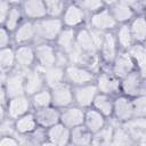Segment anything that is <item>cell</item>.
<instances>
[{
  "label": "cell",
  "mask_w": 146,
  "mask_h": 146,
  "mask_svg": "<svg viewBox=\"0 0 146 146\" xmlns=\"http://www.w3.org/2000/svg\"><path fill=\"white\" fill-rule=\"evenodd\" d=\"M35 32H36V41L51 42L54 43L57 35L64 27L60 17H51L46 16L39 21H34Z\"/></svg>",
  "instance_id": "obj_1"
},
{
  "label": "cell",
  "mask_w": 146,
  "mask_h": 146,
  "mask_svg": "<svg viewBox=\"0 0 146 146\" xmlns=\"http://www.w3.org/2000/svg\"><path fill=\"white\" fill-rule=\"evenodd\" d=\"M96 72L86 65L67 64L65 66V81L72 87L82 86L95 81Z\"/></svg>",
  "instance_id": "obj_2"
},
{
  "label": "cell",
  "mask_w": 146,
  "mask_h": 146,
  "mask_svg": "<svg viewBox=\"0 0 146 146\" xmlns=\"http://www.w3.org/2000/svg\"><path fill=\"white\" fill-rule=\"evenodd\" d=\"M75 46L92 62H100L98 57V49L92 39L90 29L87 25H82L75 30Z\"/></svg>",
  "instance_id": "obj_3"
},
{
  "label": "cell",
  "mask_w": 146,
  "mask_h": 146,
  "mask_svg": "<svg viewBox=\"0 0 146 146\" xmlns=\"http://www.w3.org/2000/svg\"><path fill=\"white\" fill-rule=\"evenodd\" d=\"M145 78L137 70L130 72L122 79H120V94L125 95L130 98L138 95H144L146 91L145 88Z\"/></svg>",
  "instance_id": "obj_4"
},
{
  "label": "cell",
  "mask_w": 146,
  "mask_h": 146,
  "mask_svg": "<svg viewBox=\"0 0 146 146\" xmlns=\"http://www.w3.org/2000/svg\"><path fill=\"white\" fill-rule=\"evenodd\" d=\"M87 26H89L90 29H94L96 31L99 32H112L116 29L117 23L115 22L114 17L112 16L110 9L107 7L90 14L89 17L87 18Z\"/></svg>",
  "instance_id": "obj_5"
},
{
  "label": "cell",
  "mask_w": 146,
  "mask_h": 146,
  "mask_svg": "<svg viewBox=\"0 0 146 146\" xmlns=\"http://www.w3.org/2000/svg\"><path fill=\"white\" fill-rule=\"evenodd\" d=\"M35 66L39 68H46L57 64L58 49L51 42H36L34 44Z\"/></svg>",
  "instance_id": "obj_6"
},
{
  "label": "cell",
  "mask_w": 146,
  "mask_h": 146,
  "mask_svg": "<svg viewBox=\"0 0 146 146\" xmlns=\"http://www.w3.org/2000/svg\"><path fill=\"white\" fill-rule=\"evenodd\" d=\"M87 17H88L87 13L80 7V5L75 1H71L66 3L63 14L60 16V19L64 26L78 29L82 25H86Z\"/></svg>",
  "instance_id": "obj_7"
},
{
  "label": "cell",
  "mask_w": 146,
  "mask_h": 146,
  "mask_svg": "<svg viewBox=\"0 0 146 146\" xmlns=\"http://www.w3.org/2000/svg\"><path fill=\"white\" fill-rule=\"evenodd\" d=\"M132 117L133 111L131 98L122 94L115 95L113 98V113L110 120L115 123H124Z\"/></svg>",
  "instance_id": "obj_8"
},
{
  "label": "cell",
  "mask_w": 146,
  "mask_h": 146,
  "mask_svg": "<svg viewBox=\"0 0 146 146\" xmlns=\"http://www.w3.org/2000/svg\"><path fill=\"white\" fill-rule=\"evenodd\" d=\"M94 82L98 89V92H103L111 96L120 94V80L115 78L106 67H104L103 70L99 68V71L96 72Z\"/></svg>",
  "instance_id": "obj_9"
},
{
  "label": "cell",
  "mask_w": 146,
  "mask_h": 146,
  "mask_svg": "<svg viewBox=\"0 0 146 146\" xmlns=\"http://www.w3.org/2000/svg\"><path fill=\"white\" fill-rule=\"evenodd\" d=\"M51 92V104L52 106L62 110L64 107H67L72 104H74L73 98V87L64 81L58 83L57 86L49 88Z\"/></svg>",
  "instance_id": "obj_10"
},
{
  "label": "cell",
  "mask_w": 146,
  "mask_h": 146,
  "mask_svg": "<svg viewBox=\"0 0 146 146\" xmlns=\"http://www.w3.org/2000/svg\"><path fill=\"white\" fill-rule=\"evenodd\" d=\"M42 145L65 146L70 144V128L58 122L44 130V139Z\"/></svg>",
  "instance_id": "obj_11"
},
{
  "label": "cell",
  "mask_w": 146,
  "mask_h": 146,
  "mask_svg": "<svg viewBox=\"0 0 146 146\" xmlns=\"http://www.w3.org/2000/svg\"><path fill=\"white\" fill-rule=\"evenodd\" d=\"M111 73L119 80L136 70V65L127 50H119L115 58L108 66Z\"/></svg>",
  "instance_id": "obj_12"
},
{
  "label": "cell",
  "mask_w": 146,
  "mask_h": 146,
  "mask_svg": "<svg viewBox=\"0 0 146 146\" xmlns=\"http://www.w3.org/2000/svg\"><path fill=\"white\" fill-rule=\"evenodd\" d=\"M119 50L120 49L117 47L114 32L113 31L112 32H105L104 36H103V41H102L100 47L98 49V57H99V60H102L105 64L106 68H108V66L111 65V63L115 58Z\"/></svg>",
  "instance_id": "obj_13"
},
{
  "label": "cell",
  "mask_w": 146,
  "mask_h": 146,
  "mask_svg": "<svg viewBox=\"0 0 146 146\" xmlns=\"http://www.w3.org/2000/svg\"><path fill=\"white\" fill-rule=\"evenodd\" d=\"M5 107H6L7 117H9L11 120H15L18 116L33 111L30 97L26 95H19V96L8 98Z\"/></svg>",
  "instance_id": "obj_14"
},
{
  "label": "cell",
  "mask_w": 146,
  "mask_h": 146,
  "mask_svg": "<svg viewBox=\"0 0 146 146\" xmlns=\"http://www.w3.org/2000/svg\"><path fill=\"white\" fill-rule=\"evenodd\" d=\"M13 42L17 44H32V42L36 41V32L34 21L24 19L18 27L11 33Z\"/></svg>",
  "instance_id": "obj_15"
},
{
  "label": "cell",
  "mask_w": 146,
  "mask_h": 146,
  "mask_svg": "<svg viewBox=\"0 0 146 146\" xmlns=\"http://www.w3.org/2000/svg\"><path fill=\"white\" fill-rule=\"evenodd\" d=\"M15 49L16 68L21 71H29L35 66L34 46L32 44H17Z\"/></svg>",
  "instance_id": "obj_16"
},
{
  "label": "cell",
  "mask_w": 146,
  "mask_h": 146,
  "mask_svg": "<svg viewBox=\"0 0 146 146\" xmlns=\"http://www.w3.org/2000/svg\"><path fill=\"white\" fill-rule=\"evenodd\" d=\"M97 94H98V89H97L95 82H90V83H86V84H82V86L73 87L74 104L84 108V110L88 108V107H91L94 98Z\"/></svg>",
  "instance_id": "obj_17"
},
{
  "label": "cell",
  "mask_w": 146,
  "mask_h": 146,
  "mask_svg": "<svg viewBox=\"0 0 146 146\" xmlns=\"http://www.w3.org/2000/svg\"><path fill=\"white\" fill-rule=\"evenodd\" d=\"M121 124L130 135L133 145H146V117H132Z\"/></svg>",
  "instance_id": "obj_18"
},
{
  "label": "cell",
  "mask_w": 146,
  "mask_h": 146,
  "mask_svg": "<svg viewBox=\"0 0 146 146\" xmlns=\"http://www.w3.org/2000/svg\"><path fill=\"white\" fill-rule=\"evenodd\" d=\"M24 76H25V71H21L17 68H15L14 71L7 74V78L3 82V87L8 98L19 95H25Z\"/></svg>",
  "instance_id": "obj_19"
},
{
  "label": "cell",
  "mask_w": 146,
  "mask_h": 146,
  "mask_svg": "<svg viewBox=\"0 0 146 146\" xmlns=\"http://www.w3.org/2000/svg\"><path fill=\"white\" fill-rule=\"evenodd\" d=\"M83 120H84V108H82L75 104H72V105L60 110L59 122L70 129L82 125Z\"/></svg>",
  "instance_id": "obj_20"
},
{
  "label": "cell",
  "mask_w": 146,
  "mask_h": 146,
  "mask_svg": "<svg viewBox=\"0 0 146 146\" xmlns=\"http://www.w3.org/2000/svg\"><path fill=\"white\" fill-rule=\"evenodd\" d=\"M34 113V117L36 120L38 127L46 130L49 127L56 124L59 122V113L60 110L50 105V106H46L42 108H36L33 110Z\"/></svg>",
  "instance_id": "obj_21"
},
{
  "label": "cell",
  "mask_w": 146,
  "mask_h": 146,
  "mask_svg": "<svg viewBox=\"0 0 146 146\" xmlns=\"http://www.w3.org/2000/svg\"><path fill=\"white\" fill-rule=\"evenodd\" d=\"M38 123L34 117L33 111L27 112L17 119L14 120V130L15 133L21 136V137H27L31 136L35 130H38Z\"/></svg>",
  "instance_id": "obj_22"
},
{
  "label": "cell",
  "mask_w": 146,
  "mask_h": 146,
  "mask_svg": "<svg viewBox=\"0 0 146 146\" xmlns=\"http://www.w3.org/2000/svg\"><path fill=\"white\" fill-rule=\"evenodd\" d=\"M44 81H43V76L41 73V70L36 66H34L33 68L25 71V76H24V90H25V95L26 96H31L33 94H35L36 91L41 90L42 88H44Z\"/></svg>",
  "instance_id": "obj_23"
},
{
  "label": "cell",
  "mask_w": 146,
  "mask_h": 146,
  "mask_svg": "<svg viewBox=\"0 0 146 146\" xmlns=\"http://www.w3.org/2000/svg\"><path fill=\"white\" fill-rule=\"evenodd\" d=\"M21 8L26 19L39 21L47 16L43 0H23L21 3Z\"/></svg>",
  "instance_id": "obj_24"
},
{
  "label": "cell",
  "mask_w": 146,
  "mask_h": 146,
  "mask_svg": "<svg viewBox=\"0 0 146 146\" xmlns=\"http://www.w3.org/2000/svg\"><path fill=\"white\" fill-rule=\"evenodd\" d=\"M112 14V16L114 17L115 22L119 24H125L129 23L136 14H138L131 6H129L128 3L123 2V1H117L116 3H114L111 7H107Z\"/></svg>",
  "instance_id": "obj_25"
},
{
  "label": "cell",
  "mask_w": 146,
  "mask_h": 146,
  "mask_svg": "<svg viewBox=\"0 0 146 146\" xmlns=\"http://www.w3.org/2000/svg\"><path fill=\"white\" fill-rule=\"evenodd\" d=\"M108 122V119L104 116L100 112L95 110L94 107H88L84 110V120L83 125L91 132H96L99 129H102L106 123Z\"/></svg>",
  "instance_id": "obj_26"
},
{
  "label": "cell",
  "mask_w": 146,
  "mask_h": 146,
  "mask_svg": "<svg viewBox=\"0 0 146 146\" xmlns=\"http://www.w3.org/2000/svg\"><path fill=\"white\" fill-rule=\"evenodd\" d=\"M42 76H43V81L46 87L48 88H52L55 86H57L60 82L65 81V67L58 64H55L52 66L46 67V68H40Z\"/></svg>",
  "instance_id": "obj_27"
},
{
  "label": "cell",
  "mask_w": 146,
  "mask_h": 146,
  "mask_svg": "<svg viewBox=\"0 0 146 146\" xmlns=\"http://www.w3.org/2000/svg\"><path fill=\"white\" fill-rule=\"evenodd\" d=\"M127 51L130 55V57L132 58V60L136 65V70L140 74L146 76V48H145V43L135 42Z\"/></svg>",
  "instance_id": "obj_28"
},
{
  "label": "cell",
  "mask_w": 146,
  "mask_h": 146,
  "mask_svg": "<svg viewBox=\"0 0 146 146\" xmlns=\"http://www.w3.org/2000/svg\"><path fill=\"white\" fill-rule=\"evenodd\" d=\"M75 30L76 29L66 27V26H64L62 29V31L59 32V34L57 35V38L54 42L58 50L66 54L67 51H70L74 47V44H75Z\"/></svg>",
  "instance_id": "obj_29"
},
{
  "label": "cell",
  "mask_w": 146,
  "mask_h": 146,
  "mask_svg": "<svg viewBox=\"0 0 146 146\" xmlns=\"http://www.w3.org/2000/svg\"><path fill=\"white\" fill-rule=\"evenodd\" d=\"M135 42L145 43L146 40V21L144 13H138L128 23Z\"/></svg>",
  "instance_id": "obj_30"
},
{
  "label": "cell",
  "mask_w": 146,
  "mask_h": 146,
  "mask_svg": "<svg viewBox=\"0 0 146 146\" xmlns=\"http://www.w3.org/2000/svg\"><path fill=\"white\" fill-rule=\"evenodd\" d=\"M113 32H114L116 43H117V47L120 50H128L135 43V40H133V36L131 34L128 23L119 24Z\"/></svg>",
  "instance_id": "obj_31"
},
{
  "label": "cell",
  "mask_w": 146,
  "mask_h": 146,
  "mask_svg": "<svg viewBox=\"0 0 146 146\" xmlns=\"http://www.w3.org/2000/svg\"><path fill=\"white\" fill-rule=\"evenodd\" d=\"M113 98H114V96L98 92L94 98L91 107H94L95 110L100 112L104 116H106L110 120L112 117V113H113Z\"/></svg>",
  "instance_id": "obj_32"
},
{
  "label": "cell",
  "mask_w": 146,
  "mask_h": 146,
  "mask_svg": "<svg viewBox=\"0 0 146 146\" xmlns=\"http://www.w3.org/2000/svg\"><path fill=\"white\" fill-rule=\"evenodd\" d=\"M92 133L82 124L70 129V144L76 146L91 145Z\"/></svg>",
  "instance_id": "obj_33"
},
{
  "label": "cell",
  "mask_w": 146,
  "mask_h": 146,
  "mask_svg": "<svg viewBox=\"0 0 146 146\" xmlns=\"http://www.w3.org/2000/svg\"><path fill=\"white\" fill-rule=\"evenodd\" d=\"M16 68L15 49L13 46L0 49V71L8 74Z\"/></svg>",
  "instance_id": "obj_34"
},
{
  "label": "cell",
  "mask_w": 146,
  "mask_h": 146,
  "mask_svg": "<svg viewBox=\"0 0 146 146\" xmlns=\"http://www.w3.org/2000/svg\"><path fill=\"white\" fill-rule=\"evenodd\" d=\"M24 19H25V17H24V14L22 11L21 5L11 6L10 9H9V13L7 15V18H6L5 23H3V26L10 33H13Z\"/></svg>",
  "instance_id": "obj_35"
},
{
  "label": "cell",
  "mask_w": 146,
  "mask_h": 146,
  "mask_svg": "<svg viewBox=\"0 0 146 146\" xmlns=\"http://www.w3.org/2000/svg\"><path fill=\"white\" fill-rule=\"evenodd\" d=\"M111 145H119V146H130V145H133V141H132L130 135L128 133V131L125 130V128L121 123L113 122V136H112Z\"/></svg>",
  "instance_id": "obj_36"
},
{
  "label": "cell",
  "mask_w": 146,
  "mask_h": 146,
  "mask_svg": "<svg viewBox=\"0 0 146 146\" xmlns=\"http://www.w3.org/2000/svg\"><path fill=\"white\" fill-rule=\"evenodd\" d=\"M113 136V122L110 120L102 129L92 133L91 145H111Z\"/></svg>",
  "instance_id": "obj_37"
},
{
  "label": "cell",
  "mask_w": 146,
  "mask_h": 146,
  "mask_svg": "<svg viewBox=\"0 0 146 146\" xmlns=\"http://www.w3.org/2000/svg\"><path fill=\"white\" fill-rule=\"evenodd\" d=\"M30 100H31L32 110L42 108V107L52 105L51 104V92H50V89L48 87L42 88L41 90H39L35 94L31 95L30 96Z\"/></svg>",
  "instance_id": "obj_38"
},
{
  "label": "cell",
  "mask_w": 146,
  "mask_h": 146,
  "mask_svg": "<svg viewBox=\"0 0 146 146\" xmlns=\"http://www.w3.org/2000/svg\"><path fill=\"white\" fill-rule=\"evenodd\" d=\"M47 16L51 17H60L63 14V10L66 6V2L64 0H43Z\"/></svg>",
  "instance_id": "obj_39"
},
{
  "label": "cell",
  "mask_w": 146,
  "mask_h": 146,
  "mask_svg": "<svg viewBox=\"0 0 146 146\" xmlns=\"http://www.w3.org/2000/svg\"><path fill=\"white\" fill-rule=\"evenodd\" d=\"M133 117H146V95H138L131 98Z\"/></svg>",
  "instance_id": "obj_40"
},
{
  "label": "cell",
  "mask_w": 146,
  "mask_h": 146,
  "mask_svg": "<svg viewBox=\"0 0 146 146\" xmlns=\"http://www.w3.org/2000/svg\"><path fill=\"white\" fill-rule=\"evenodd\" d=\"M78 3L87 13L88 16L90 14H94V13L105 8V3L103 0H80V1H78Z\"/></svg>",
  "instance_id": "obj_41"
},
{
  "label": "cell",
  "mask_w": 146,
  "mask_h": 146,
  "mask_svg": "<svg viewBox=\"0 0 146 146\" xmlns=\"http://www.w3.org/2000/svg\"><path fill=\"white\" fill-rule=\"evenodd\" d=\"M22 144V137L16 133L0 136V146H17Z\"/></svg>",
  "instance_id": "obj_42"
},
{
  "label": "cell",
  "mask_w": 146,
  "mask_h": 146,
  "mask_svg": "<svg viewBox=\"0 0 146 146\" xmlns=\"http://www.w3.org/2000/svg\"><path fill=\"white\" fill-rule=\"evenodd\" d=\"M11 42H13L11 33L3 25H0V49L11 46Z\"/></svg>",
  "instance_id": "obj_43"
},
{
  "label": "cell",
  "mask_w": 146,
  "mask_h": 146,
  "mask_svg": "<svg viewBox=\"0 0 146 146\" xmlns=\"http://www.w3.org/2000/svg\"><path fill=\"white\" fill-rule=\"evenodd\" d=\"M10 7L11 6L8 2H6L5 0H0V25H3Z\"/></svg>",
  "instance_id": "obj_44"
},
{
  "label": "cell",
  "mask_w": 146,
  "mask_h": 146,
  "mask_svg": "<svg viewBox=\"0 0 146 146\" xmlns=\"http://www.w3.org/2000/svg\"><path fill=\"white\" fill-rule=\"evenodd\" d=\"M7 99H8V97H7L3 83H0V105H6Z\"/></svg>",
  "instance_id": "obj_45"
},
{
  "label": "cell",
  "mask_w": 146,
  "mask_h": 146,
  "mask_svg": "<svg viewBox=\"0 0 146 146\" xmlns=\"http://www.w3.org/2000/svg\"><path fill=\"white\" fill-rule=\"evenodd\" d=\"M7 117V113H6V107L5 105H0V123Z\"/></svg>",
  "instance_id": "obj_46"
},
{
  "label": "cell",
  "mask_w": 146,
  "mask_h": 146,
  "mask_svg": "<svg viewBox=\"0 0 146 146\" xmlns=\"http://www.w3.org/2000/svg\"><path fill=\"white\" fill-rule=\"evenodd\" d=\"M103 1L105 3V7H111V6H113L114 3H116L120 0H103Z\"/></svg>",
  "instance_id": "obj_47"
},
{
  "label": "cell",
  "mask_w": 146,
  "mask_h": 146,
  "mask_svg": "<svg viewBox=\"0 0 146 146\" xmlns=\"http://www.w3.org/2000/svg\"><path fill=\"white\" fill-rule=\"evenodd\" d=\"M6 2H8L10 6H16V5H21L23 0H5Z\"/></svg>",
  "instance_id": "obj_48"
},
{
  "label": "cell",
  "mask_w": 146,
  "mask_h": 146,
  "mask_svg": "<svg viewBox=\"0 0 146 146\" xmlns=\"http://www.w3.org/2000/svg\"><path fill=\"white\" fill-rule=\"evenodd\" d=\"M64 1H65V2L67 3V2H71V1H73V0H64Z\"/></svg>",
  "instance_id": "obj_49"
},
{
  "label": "cell",
  "mask_w": 146,
  "mask_h": 146,
  "mask_svg": "<svg viewBox=\"0 0 146 146\" xmlns=\"http://www.w3.org/2000/svg\"><path fill=\"white\" fill-rule=\"evenodd\" d=\"M73 1H75V2H78V1H80V0H73Z\"/></svg>",
  "instance_id": "obj_50"
}]
</instances>
